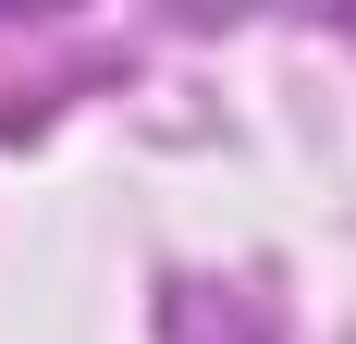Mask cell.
I'll return each instance as SVG.
<instances>
[{"label":"cell","instance_id":"6da1fadb","mask_svg":"<svg viewBox=\"0 0 356 344\" xmlns=\"http://www.w3.org/2000/svg\"><path fill=\"white\" fill-rule=\"evenodd\" d=\"M197 344H209V332H197ZM221 344H246V332H221Z\"/></svg>","mask_w":356,"mask_h":344}]
</instances>
